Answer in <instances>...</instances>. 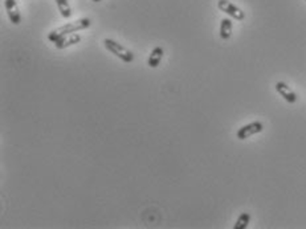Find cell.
<instances>
[{
  "label": "cell",
  "instance_id": "cell-8",
  "mask_svg": "<svg viewBox=\"0 0 306 229\" xmlns=\"http://www.w3.org/2000/svg\"><path fill=\"white\" fill-rule=\"evenodd\" d=\"M163 54H164V50H163L162 46H155L154 49L150 53L148 60V65L150 68H158L160 65V61L163 58Z\"/></svg>",
  "mask_w": 306,
  "mask_h": 229
},
{
  "label": "cell",
  "instance_id": "cell-11",
  "mask_svg": "<svg viewBox=\"0 0 306 229\" xmlns=\"http://www.w3.org/2000/svg\"><path fill=\"white\" fill-rule=\"evenodd\" d=\"M250 222V214H248V212H244V214H242L238 218V222H236V224L234 226V229H246V228H248Z\"/></svg>",
  "mask_w": 306,
  "mask_h": 229
},
{
  "label": "cell",
  "instance_id": "cell-5",
  "mask_svg": "<svg viewBox=\"0 0 306 229\" xmlns=\"http://www.w3.org/2000/svg\"><path fill=\"white\" fill-rule=\"evenodd\" d=\"M4 7H6V11H7V15L11 20V23L19 26L22 23V16H20L19 7H18L16 0H4Z\"/></svg>",
  "mask_w": 306,
  "mask_h": 229
},
{
  "label": "cell",
  "instance_id": "cell-2",
  "mask_svg": "<svg viewBox=\"0 0 306 229\" xmlns=\"http://www.w3.org/2000/svg\"><path fill=\"white\" fill-rule=\"evenodd\" d=\"M104 46H105V48L108 49L112 54H114L117 58H120V60L126 62V64H130V62L134 61V53H132V50H128V49L122 46V44H120V42H114L112 38H105V40H104Z\"/></svg>",
  "mask_w": 306,
  "mask_h": 229
},
{
  "label": "cell",
  "instance_id": "cell-4",
  "mask_svg": "<svg viewBox=\"0 0 306 229\" xmlns=\"http://www.w3.org/2000/svg\"><path fill=\"white\" fill-rule=\"evenodd\" d=\"M262 130H264L262 122H260V120H254V122L244 124L242 128H238V132H236V136H238V139H240V140H246V139H248L250 136L261 132Z\"/></svg>",
  "mask_w": 306,
  "mask_h": 229
},
{
  "label": "cell",
  "instance_id": "cell-1",
  "mask_svg": "<svg viewBox=\"0 0 306 229\" xmlns=\"http://www.w3.org/2000/svg\"><path fill=\"white\" fill-rule=\"evenodd\" d=\"M90 24H92L90 19H86V18L76 20V22H72V23L64 24V26H58V28H56V30H53L52 32L48 34V38H50V42H56L57 40L61 38V36H64V34H76V32H78V30H86V28L90 26Z\"/></svg>",
  "mask_w": 306,
  "mask_h": 229
},
{
  "label": "cell",
  "instance_id": "cell-7",
  "mask_svg": "<svg viewBox=\"0 0 306 229\" xmlns=\"http://www.w3.org/2000/svg\"><path fill=\"white\" fill-rule=\"evenodd\" d=\"M80 42H81V36H80L78 34H69L61 36V38L54 42V46H56L57 49H65L68 48V46H76Z\"/></svg>",
  "mask_w": 306,
  "mask_h": 229
},
{
  "label": "cell",
  "instance_id": "cell-6",
  "mask_svg": "<svg viewBox=\"0 0 306 229\" xmlns=\"http://www.w3.org/2000/svg\"><path fill=\"white\" fill-rule=\"evenodd\" d=\"M274 88H276L277 93L280 94L281 97H282L288 104H296V102H297V94L293 92V89H290V86H288L285 82L278 81Z\"/></svg>",
  "mask_w": 306,
  "mask_h": 229
},
{
  "label": "cell",
  "instance_id": "cell-9",
  "mask_svg": "<svg viewBox=\"0 0 306 229\" xmlns=\"http://www.w3.org/2000/svg\"><path fill=\"white\" fill-rule=\"evenodd\" d=\"M232 28H234L232 20L228 19V18H224L222 20V23H220V38H223V40H230V36H232Z\"/></svg>",
  "mask_w": 306,
  "mask_h": 229
},
{
  "label": "cell",
  "instance_id": "cell-3",
  "mask_svg": "<svg viewBox=\"0 0 306 229\" xmlns=\"http://www.w3.org/2000/svg\"><path fill=\"white\" fill-rule=\"evenodd\" d=\"M218 8H219L222 12H224V14H227L232 19H236L238 20V22L246 19V14H244L242 8H238V6L230 3V0H219V2H218Z\"/></svg>",
  "mask_w": 306,
  "mask_h": 229
},
{
  "label": "cell",
  "instance_id": "cell-12",
  "mask_svg": "<svg viewBox=\"0 0 306 229\" xmlns=\"http://www.w3.org/2000/svg\"><path fill=\"white\" fill-rule=\"evenodd\" d=\"M92 2H94V3H98V2H101V0H92Z\"/></svg>",
  "mask_w": 306,
  "mask_h": 229
},
{
  "label": "cell",
  "instance_id": "cell-10",
  "mask_svg": "<svg viewBox=\"0 0 306 229\" xmlns=\"http://www.w3.org/2000/svg\"><path fill=\"white\" fill-rule=\"evenodd\" d=\"M57 7H58V11H60L61 16L68 19L72 16V10H70V6H69L68 0H56Z\"/></svg>",
  "mask_w": 306,
  "mask_h": 229
}]
</instances>
